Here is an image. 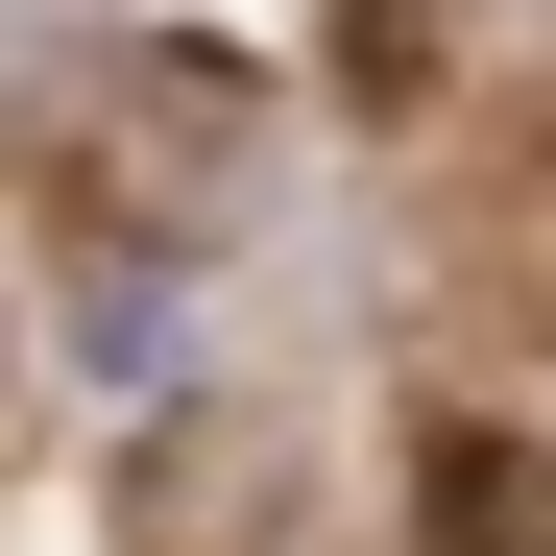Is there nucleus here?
<instances>
[{
	"label": "nucleus",
	"instance_id": "f257e3e1",
	"mask_svg": "<svg viewBox=\"0 0 556 556\" xmlns=\"http://www.w3.org/2000/svg\"><path fill=\"white\" fill-rule=\"evenodd\" d=\"M146 556H291V459L266 435H169L146 459Z\"/></svg>",
	"mask_w": 556,
	"mask_h": 556
},
{
	"label": "nucleus",
	"instance_id": "f03ea898",
	"mask_svg": "<svg viewBox=\"0 0 556 556\" xmlns=\"http://www.w3.org/2000/svg\"><path fill=\"white\" fill-rule=\"evenodd\" d=\"M412 532L435 556H556V459L532 435H412Z\"/></svg>",
	"mask_w": 556,
	"mask_h": 556
},
{
	"label": "nucleus",
	"instance_id": "7ed1b4c3",
	"mask_svg": "<svg viewBox=\"0 0 556 556\" xmlns=\"http://www.w3.org/2000/svg\"><path fill=\"white\" fill-rule=\"evenodd\" d=\"M435 25H459V0H363V25H339V49H363V98H412V49H435Z\"/></svg>",
	"mask_w": 556,
	"mask_h": 556
}]
</instances>
